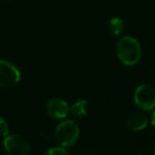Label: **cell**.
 <instances>
[{"label":"cell","mask_w":155,"mask_h":155,"mask_svg":"<svg viewBox=\"0 0 155 155\" xmlns=\"http://www.w3.org/2000/svg\"><path fill=\"white\" fill-rule=\"evenodd\" d=\"M116 55L123 64L127 67L135 65L143 55L140 43L134 37L124 36L116 43Z\"/></svg>","instance_id":"6da1fadb"},{"label":"cell","mask_w":155,"mask_h":155,"mask_svg":"<svg viewBox=\"0 0 155 155\" xmlns=\"http://www.w3.org/2000/svg\"><path fill=\"white\" fill-rule=\"evenodd\" d=\"M79 137V127L74 120H63L55 129V139L61 147H71Z\"/></svg>","instance_id":"7a4b0ae2"},{"label":"cell","mask_w":155,"mask_h":155,"mask_svg":"<svg viewBox=\"0 0 155 155\" xmlns=\"http://www.w3.org/2000/svg\"><path fill=\"white\" fill-rule=\"evenodd\" d=\"M134 102L141 111H152L155 109V89L150 84H143L136 88L134 92Z\"/></svg>","instance_id":"3957f363"},{"label":"cell","mask_w":155,"mask_h":155,"mask_svg":"<svg viewBox=\"0 0 155 155\" xmlns=\"http://www.w3.org/2000/svg\"><path fill=\"white\" fill-rule=\"evenodd\" d=\"M3 148L8 155H30L31 152L29 141L17 134L6 135L3 140Z\"/></svg>","instance_id":"277c9868"},{"label":"cell","mask_w":155,"mask_h":155,"mask_svg":"<svg viewBox=\"0 0 155 155\" xmlns=\"http://www.w3.org/2000/svg\"><path fill=\"white\" fill-rule=\"evenodd\" d=\"M21 74L14 63L0 60V88L10 89L20 81Z\"/></svg>","instance_id":"5b68a950"},{"label":"cell","mask_w":155,"mask_h":155,"mask_svg":"<svg viewBox=\"0 0 155 155\" xmlns=\"http://www.w3.org/2000/svg\"><path fill=\"white\" fill-rule=\"evenodd\" d=\"M45 110L50 117L54 119H63L69 115L70 106L68 102L60 98H52L47 102Z\"/></svg>","instance_id":"8992f818"},{"label":"cell","mask_w":155,"mask_h":155,"mask_svg":"<svg viewBox=\"0 0 155 155\" xmlns=\"http://www.w3.org/2000/svg\"><path fill=\"white\" fill-rule=\"evenodd\" d=\"M126 124L129 130L132 132H139V131H143V129L147 128L148 117L141 113H134L127 118Z\"/></svg>","instance_id":"52a82bcc"},{"label":"cell","mask_w":155,"mask_h":155,"mask_svg":"<svg viewBox=\"0 0 155 155\" xmlns=\"http://www.w3.org/2000/svg\"><path fill=\"white\" fill-rule=\"evenodd\" d=\"M87 106L88 101L86 99H79L70 107V113L74 118H82L87 114Z\"/></svg>","instance_id":"ba28073f"},{"label":"cell","mask_w":155,"mask_h":155,"mask_svg":"<svg viewBox=\"0 0 155 155\" xmlns=\"http://www.w3.org/2000/svg\"><path fill=\"white\" fill-rule=\"evenodd\" d=\"M108 30L114 36H119L124 30V22L118 17H113L108 22Z\"/></svg>","instance_id":"9c48e42d"},{"label":"cell","mask_w":155,"mask_h":155,"mask_svg":"<svg viewBox=\"0 0 155 155\" xmlns=\"http://www.w3.org/2000/svg\"><path fill=\"white\" fill-rule=\"evenodd\" d=\"M43 155H71L63 147H54L47 150Z\"/></svg>","instance_id":"30bf717a"},{"label":"cell","mask_w":155,"mask_h":155,"mask_svg":"<svg viewBox=\"0 0 155 155\" xmlns=\"http://www.w3.org/2000/svg\"><path fill=\"white\" fill-rule=\"evenodd\" d=\"M10 134V130H8V126L6 120L0 115V136H4Z\"/></svg>","instance_id":"8fae6325"},{"label":"cell","mask_w":155,"mask_h":155,"mask_svg":"<svg viewBox=\"0 0 155 155\" xmlns=\"http://www.w3.org/2000/svg\"><path fill=\"white\" fill-rule=\"evenodd\" d=\"M151 124H152V126H153V128L155 129V110H154L153 114L151 115Z\"/></svg>","instance_id":"7c38bea8"},{"label":"cell","mask_w":155,"mask_h":155,"mask_svg":"<svg viewBox=\"0 0 155 155\" xmlns=\"http://www.w3.org/2000/svg\"><path fill=\"white\" fill-rule=\"evenodd\" d=\"M154 155H155V149H154Z\"/></svg>","instance_id":"4fadbf2b"},{"label":"cell","mask_w":155,"mask_h":155,"mask_svg":"<svg viewBox=\"0 0 155 155\" xmlns=\"http://www.w3.org/2000/svg\"><path fill=\"white\" fill-rule=\"evenodd\" d=\"M138 155H143V154H138Z\"/></svg>","instance_id":"5bb4252c"}]
</instances>
